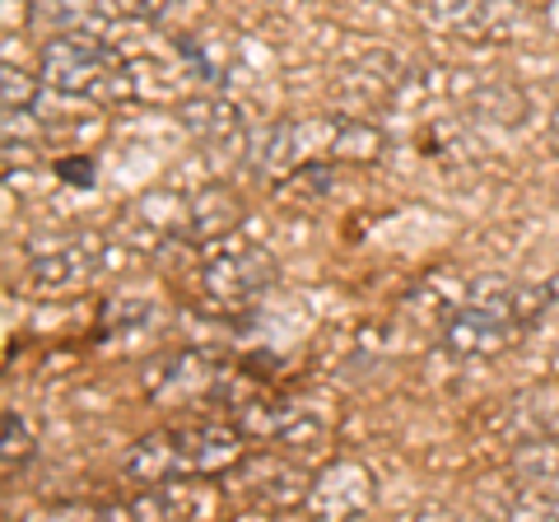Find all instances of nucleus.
<instances>
[{
	"label": "nucleus",
	"mask_w": 559,
	"mask_h": 522,
	"mask_svg": "<svg viewBox=\"0 0 559 522\" xmlns=\"http://www.w3.org/2000/svg\"><path fill=\"white\" fill-rule=\"evenodd\" d=\"M546 135H550V150L559 154V108H555V117H550V127H546Z\"/></svg>",
	"instance_id": "412c9836"
},
{
	"label": "nucleus",
	"mask_w": 559,
	"mask_h": 522,
	"mask_svg": "<svg viewBox=\"0 0 559 522\" xmlns=\"http://www.w3.org/2000/svg\"><path fill=\"white\" fill-rule=\"evenodd\" d=\"M43 84L51 94L66 98H121L135 94L131 66L121 61V51L108 47L98 33H57L43 43Z\"/></svg>",
	"instance_id": "f03ea898"
},
{
	"label": "nucleus",
	"mask_w": 559,
	"mask_h": 522,
	"mask_svg": "<svg viewBox=\"0 0 559 522\" xmlns=\"http://www.w3.org/2000/svg\"><path fill=\"white\" fill-rule=\"evenodd\" d=\"M98 266H103V238L80 234V238H66V242H57V248L33 257V285L57 294V289H70V285H84Z\"/></svg>",
	"instance_id": "6e6552de"
},
{
	"label": "nucleus",
	"mask_w": 559,
	"mask_h": 522,
	"mask_svg": "<svg viewBox=\"0 0 559 522\" xmlns=\"http://www.w3.org/2000/svg\"><path fill=\"white\" fill-rule=\"evenodd\" d=\"M546 294H550V299H546V318L559 322V275H555V281H546Z\"/></svg>",
	"instance_id": "aec40b11"
},
{
	"label": "nucleus",
	"mask_w": 559,
	"mask_h": 522,
	"mask_svg": "<svg viewBox=\"0 0 559 522\" xmlns=\"http://www.w3.org/2000/svg\"><path fill=\"white\" fill-rule=\"evenodd\" d=\"M513 472L522 485H550L559 476V443L555 434H532L513 448Z\"/></svg>",
	"instance_id": "4468645a"
},
{
	"label": "nucleus",
	"mask_w": 559,
	"mask_h": 522,
	"mask_svg": "<svg viewBox=\"0 0 559 522\" xmlns=\"http://www.w3.org/2000/svg\"><path fill=\"white\" fill-rule=\"evenodd\" d=\"M546 24L559 33V0H550V5H546Z\"/></svg>",
	"instance_id": "4be33fe9"
},
{
	"label": "nucleus",
	"mask_w": 559,
	"mask_h": 522,
	"mask_svg": "<svg viewBox=\"0 0 559 522\" xmlns=\"http://www.w3.org/2000/svg\"><path fill=\"white\" fill-rule=\"evenodd\" d=\"M168 10H173V0H117L121 20H159Z\"/></svg>",
	"instance_id": "a211bd4d"
},
{
	"label": "nucleus",
	"mask_w": 559,
	"mask_h": 522,
	"mask_svg": "<svg viewBox=\"0 0 559 522\" xmlns=\"http://www.w3.org/2000/svg\"><path fill=\"white\" fill-rule=\"evenodd\" d=\"M33 20L51 24L57 33H94L121 14L117 0H33Z\"/></svg>",
	"instance_id": "f8f14e48"
},
{
	"label": "nucleus",
	"mask_w": 559,
	"mask_h": 522,
	"mask_svg": "<svg viewBox=\"0 0 559 522\" xmlns=\"http://www.w3.org/2000/svg\"><path fill=\"white\" fill-rule=\"evenodd\" d=\"M57 173L66 182H75V187H94V164L90 159H61Z\"/></svg>",
	"instance_id": "6ab92c4d"
},
{
	"label": "nucleus",
	"mask_w": 559,
	"mask_h": 522,
	"mask_svg": "<svg viewBox=\"0 0 559 522\" xmlns=\"http://www.w3.org/2000/svg\"><path fill=\"white\" fill-rule=\"evenodd\" d=\"M271 281H275V266H271L266 248L242 242V238H219L215 248L205 252V261H201L197 289H201L205 308L238 312V308L257 304L261 294L271 289Z\"/></svg>",
	"instance_id": "7ed1b4c3"
},
{
	"label": "nucleus",
	"mask_w": 559,
	"mask_h": 522,
	"mask_svg": "<svg viewBox=\"0 0 559 522\" xmlns=\"http://www.w3.org/2000/svg\"><path fill=\"white\" fill-rule=\"evenodd\" d=\"M429 14L439 20L443 28L462 33V38H480V33H499V0H425ZM509 24V20H503Z\"/></svg>",
	"instance_id": "ddd939ff"
},
{
	"label": "nucleus",
	"mask_w": 559,
	"mask_h": 522,
	"mask_svg": "<svg viewBox=\"0 0 559 522\" xmlns=\"http://www.w3.org/2000/svg\"><path fill=\"white\" fill-rule=\"evenodd\" d=\"M145 388L154 402L187 406L197 396H224V369H215L205 355H168L145 373Z\"/></svg>",
	"instance_id": "423d86ee"
},
{
	"label": "nucleus",
	"mask_w": 559,
	"mask_h": 522,
	"mask_svg": "<svg viewBox=\"0 0 559 522\" xmlns=\"http://www.w3.org/2000/svg\"><path fill=\"white\" fill-rule=\"evenodd\" d=\"M242 220V205L234 191L224 187H205L197 197H187V242H219L234 234V224Z\"/></svg>",
	"instance_id": "9d476101"
},
{
	"label": "nucleus",
	"mask_w": 559,
	"mask_h": 522,
	"mask_svg": "<svg viewBox=\"0 0 559 522\" xmlns=\"http://www.w3.org/2000/svg\"><path fill=\"white\" fill-rule=\"evenodd\" d=\"M242 503H257V509H299L308 503V476L294 462H280L275 452H261V458H242V466L234 472Z\"/></svg>",
	"instance_id": "39448f33"
},
{
	"label": "nucleus",
	"mask_w": 559,
	"mask_h": 522,
	"mask_svg": "<svg viewBox=\"0 0 559 522\" xmlns=\"http://www.w3.org/2000/svg\"><path fill=\"white\" fill-rule=\"evenodd\" d=\"M308 509L318 518H359L373 509V476L359 462H331L312 476Z\"/></svg>",
	"instance_id": "0eeeda50"
},
{
	"label": "nucleus",
	"mask_w": 559,
	"mask_h": 522,
	"mask_svg": "<svg viewBox=\"0 0 559 522\" xmlns=\"http://www.w3.org/2000/svg\"><path fill=\"white\" fill-rule=\"evenodd\" d=\"M182 127L197 135V141L205 145H242L248 141V127H242V112L234 108V103H224L215 94H205V98H187L182 108Z\"/></svg>",
	"instance_id": "1a4fd4ad"
},
{
	"label": "nucleus",
	"mask_w": 559,
	"mask_h": 522,
	"mask_svg": "<svg viewBox=\"0 0 559 522\" xmlns=\"http://www.w3.org/2000/svg\"><path fill=\"white\" fill-rule=\"evenodd\" d=\"M38 80H33L28 71H20V66H5V71H0V98H5V112H33L38 108Z\"/></svg>",
	"instance_id": "dca6fc26"
},
{
	"label": "nucleus",
	"mask_w": 559,
	"mask_h": 522,
	"mask_svg": "<svg viewBox=\"0 0 559 522\" xmlns=\"http://www.w3.org/2000/svg\"><path fill=\"white\" fill-rule=\"evenodd\" d=\"M242 458V429L234 425H173L145 434L127 452V476L140 485H164L187 476H219Z\"/></svg>",
	"instance_id": "f257e3e1"
},
{
	"label": "nucleus",
	"mask_w": 559,
	"mask_h": 522,
	"mask_svg": "<svg viewBox=\"0 0 559 522\" xmlns=\"http://www.w3.org/2000/svg\"><path fill=\"white\" fill-rule=\"evenodd\" d=\"M33 452V429L20 420V411H5V443H0V466L14 472V466H24Z\"/></svg>",
	"instance_id": "f3484780"
},
{
	"label": "nucleus",
	"mask_w": 559,
	"mask_h": 522,
	"mask_svg": "<svg viewBox=\"0 0 559 522\" xmlns=\"http://www.w3.org/2000/svg\"><path fill=\"white\" fill-rule=\"evenodd\" d=\"M210 509V495L197 490L187 481H164V485H150L140 499H131L127 509L117 513H135V518H201Z\"/></svg>",
	"instance_id": "9b49d317"
},
{
	"label": "nucleus",
	"mask_w": 559,
	"mask_h": 522,
	"mask_svg": "<svg viewBox=\"0 0 559 522\" xmlns=\"http://www.w3.org/2000/svg\"><path fill=\"white\" fill-rule=\"evenodd\" d=\"M522 336H527V327L518 318H509L499 308H485V304H471V299H462L443 318V345L457 359H499Z\"/></svg>",
	"instance_id": "20e7f679"
},
{
	"label": "nucleus",
	"mask_w": 559,
	"mask_h": 522,
	"mask_svg": "<svg viewBox=\"0 0 559 522\" xmlns=\"http://www.w3.org/2000/svg\"><path fill=\"white\" fill-rule=\"evenodd\" d=\"M471 112L495 121V127H522L527 121V98H522L513 84H485V90L471 94Z\"/></svg>",
	"instance_id": "2eb2a0df"
}]
</instances>
